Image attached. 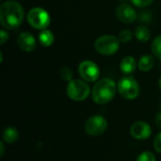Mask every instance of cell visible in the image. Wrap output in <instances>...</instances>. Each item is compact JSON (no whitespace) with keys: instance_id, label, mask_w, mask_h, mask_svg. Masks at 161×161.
Segmentation results:
<instances>
[{"instance_id":"1","label":"cell","mask_w":161,"mask_h":161,"mask_svg":"<svg viewBox=\"0 0 161 161\" xmlns=\"http://www.w3.org/2000/svg\"><path fill=\"white\" fill-rule=\"evenodd\" d=\"M25 16L23 6L14 0H8L0 7V23L5 29L13 30L21 25Z\"/></svg>"},{"instance_id":"2","label":"cell","mask_w":161,"mask_h":161,"mask_svg":"<svg viewBox=\"0 0 161 161\" xmlns=\"http://www.w3.org/2000/svg\"><path fill=\"white\" fill-rule=\"evenodd\" d=\"M116 83L110 78H102L95 83L92 91V97L94 103L105 105L109 103L115 96L117 91Z\"/></svg>"},{"instance_id":"3","label":"cell","mask_w":161,"mask_h":161,"mask_svg":"<svg viewBox=\"0 0 161 161\" xmlns=\"http://www.w3.org/2000/svg\"><path fill=\"white\" fill-rule=\"evenodd\" d=\"M94 48L100 55L111 56L118 52L120 48V40L113 35H103L95 41Z\"/></svg>"},{"instance_id":"4","label":"cell","mask_w":161,"mask_h":161,"mask_svg":"<svg viewBox=\"0 0 161 161\" xmlns=\"http://www.w3.org/2000/svg\"><path fill=\"white\" fill-rule=\"evenodd\" d=\"M117 89L121 96L127 100H134L140 94V85L138 81L130 75L123 76L118 82Z\"/></svg>"},{"instance_id":"5","label":"cell","mask_w":161,"mask_h":161,"mask_svg":"<svg viewBox=\"0 0 161 161\" xmlns=\"http://www.w3.org/2000/svg\"><path fill=\"white\" fill-rule=\"evenodd\" d=\"M66 92L70 99L79 102L88 98L91 93V88L84 80L73 79L68 83Z\"/></svg>"},{"instance_id":"6","label":"cell","mask_w":161,"mask_h":161,"mask_svg":"<svg viewBox=\"0 0 161 161\" xmlns=\"http://www.w3.org/2000/svg\"><path fill=\"white\" fill-rule=\"evenodd\" d=\"M27 22L33 28L43 30L49 26L51 18L45 9L40 7H35L27 13Z\"/></svg>"},{"instance_id":"7","label":"cell","mask_w":161,"mask_h":161,"mask_svg":"<svg viewBox=\"0 0 161 161\" xmlns=\"http://www.w3.org/2000/svg\"><path fill=\"white\" fill-rule=\"evenodd\" d=\"M108 128L107 120L101 115H93L90 117L84 125L85 132L92 137H97L102 135Z\"/></svg>"},{"instance_id":"8","label":"cell","mask_w":161,"mask_h":161,"mask_svg":"<svg viewBox=\"0 0 161 161\" xmlns=\"http://www.w3.org/2000/svg\"><path fill=\"white\" fill-rule=\"evenodd\" d=\"M80 76L87 82H95L100 76V69L92 60H83L78 66Z\"/></svg>"},{"instance_id":"9","label":"cell","mask_w":161,"mask_h":161,"mask_svg":"<svg viewBox=\"0 0 161 161\" xmlns=\"http://www.w3.org/2000/svg\"><path fill=\"white\" fill-rule=\"evenodd\" d=\"M130 134L136 140L139 141L147 140L150 138L152 134V128L147 123L142 121H138L131 125Z\"/></svg>"},{"instance_id":"10","label":"cell","mask_w":161,"mask_h":161,"mask_svg":"<svg viewBox=\"0 0 161 161\" xmlns=\"http://www.w3.org/2000/svg\"><path fill=\"white\" fill-rule=\"evenodd\" d=\"M116 15L118 19L124 24H131L138 17L136 9L132 6L125 4V3L121 4L117 7Z\"/></svg>"},{"instance_id":"11","label":"cell","mask_w":161,"mask_h":161,"mask_svg":"<svg viewBox=\"0 0 161 161\" xmlns=\"http://www.w3.org/2000/svg\"><path fill=\"white\" fill-rule=\"evenodd\" d=\"M17 44L21 50L24 52H32L37 46V42L35 37L29 32H23L18 36Z\"/></svg>"},{"instance_id":"12","label":"cell","mask_w":161,"mask_h":161,"mask_svg":"<svg viewBox=\"0 0 161 161\" xmlns=\"http://www.w3.org/2000/svg\"><path fill=\"white\" fill-rule=\"evenodd\" d=\"M136 68H137L136 59L131 56L125 57L120 63V70L125 75H130L134 73Z\"/></svg>"},{"instance_id":"13","label":"cell","mask_w":161,"mask_h":161,"mask_svg":"<svg viewBox=\"0 0 161 161\" xmlns=\"http://www.w3.org/2000/svg\"><path fill=\"white\" fill-rule=\"evenodd\" d=\"M155 65V58L151 55H145L142 56L138 63V67L142 72H148L153 69Z\"/></svg>"},{"instance_id":"14","label":"cell","mask_w":161,"mask_h":161,"mask_svg":"<svg viewBox=\"0 0 161 161\" xmlns=\"http://www.w3.org/2000/svg\"><path fill=\"white\" fill-rule=\"evenodd\" d=\"M3 141L7 143H14L19 139V133L14 127H6L2 133Z\"/></svg>"},{"instance_id":"15","label":"cell","mask_w":161,"mask_h":161,"mask_svg":"<svg viewBox=\"0 0 161 161\" xmlns=\"http://www.w3.org/2000/svg\"><path fill=\"white\" fill-rule=\"evenodd\" d=\"M39 42L42 46L49 47L54 42V34L51 30L43 29L39 34Z\"/></svg>"},{"instance_id":"16","label":"cell","mask_w":161,"mask_h":161,"mask_svg":"<svg viewBox=\"0 0 161 161\" xmlns=\"http://www.w3.org/2000/svg\"><path fill=\"white\" fill-rule=\"evenodd\" d=\"M135 36L136 39L142 42H146L150 40L151 38V32L150 30L145 26V25H138L135 29Z\"/></svg>"},{"instance_id":"17","label":"cell","mask_w":161,"mask_h":161,"mask_svg":"<svg viewBox=\"0 0 161 161\" xmlns=\"http://www.w3.org/2000/svg\"><path fill=\"white\" fill-rule=\"evenodd\" d=\"M151 50L156 58L161 59V35L157 36L154 39L151 45Z\"/></svg>"},{"instance_id":"18","label":"cell","mask_w":161,"mask_h":161,"mask_svg":"<svg viewBox=\"0 0 161 161\" xmlns=\"http://www.w3.org/2000/svg\"><path fill=\"white\" fill-rule=\"evenodd\" d=\"M118 38H119V40H120L121 42L125 43V42H130L132 40L133 34H132V32L129 29H124L123 31H121L119 33Z\"/></svg>"},{"instance_id":"19","label":"cell","mask_w":161,"mask_h":161,"mask_svg":"<svg viewBox=\"0 0 161 161\" xmlns=\"http://www.w3.org/2000/svg\"><path fill=\"white\" fill-rule=\"evenodd\" d=\"M59 75H60V77L65 81L70 82L71 80H73V72L69 67L61 68L59 71Z\"/></svg>"},{"instance_id":"20","label":"cell","mask_w":161,"mask_h":161,"mask_svg":"<svg viewBox=\"0 0 161 161\" xmlns=\"http://www.w3.org/2000/svg\"><path fill=\"white\" fill-rule=\"evenodd\" d=\"M136 161H156V157L153 153L149 151H145L138 156Z\"/></svg>"},{"instance_id":"21","label":"cell","mask_w":161,"mask_h":161,"mask_svg":"<svg viewBox=\"0 0 161 161\" xmlns=\"http://www.w3.org/2000/svg\"><path fill=\"white\" fill-rule=\"evenodd\" d=\"M141 23L143 24H149L152 21V14L149 11H142L140 13V17H139Z\"/></svg>"},{"instance_id":"22","label":"cell","mask_w":161,"mask_h":161,"mask_svg":"<svg viewBox=\"0 0 161 161\" xmlns=\"http://www.w3.org/2000/svg\"><path fill=\"white\" fill-rule=\"evenodd\" d=\"M131 2L134 6L138 8H146L150 6L154 2V0H131Z\"/></svg>"},{"instance_id":"23","label":"cell","mask_w":161,"mask_h":161,"mask_svg":"<svg viewBox=\"0 0 161 161\" xmlns=\"http://www.w3.org/2000/svg\"><path fill=\"white\" fill-rule=\"evenodd\" d=\"M154 148L158 153L161 154V132L156 136L154 140Z\"/></svg>"},{"instance_id":"24","label":"cell","mask_w":161,"mask_h":161,"mask_svg":"<svg viewBox=\"0 0 161 161\" xmlns=\"http://www.w3.org/2000/svg\"><path fill=\"white\" fill-rule=\"evenodd\" d=\"M8 40V33L5 29L0 30V44L3 45Z\"/></svg>"},{"instance_id":"25","label":"cell","mask_w":161,"mask_h":161,"mask_svg":"<svg viewBox=\"0 0 161 161\" xmlns=\"http://www.w3.org/2000/svg\"><path fill=\"white\" fill-rule=\"evenodd\" d=\"M155 122H156V125H157L158 127H160L161 128V111L160 112H158V113H157Z\"/></svg>"},{"instance_id":"26","label":"cell","mask_w":161,"mask_h":161,"mask_svg":"<svg viewBox=\"0 0 161 161\" xmlns=\"http://www.w3.org/2000/svg\"><path fill=\"white\" fill-rule=\"evenodd\" d=\"M0 156L3 157L4 156V152H5V145H4V141L0 142Z\"/></svg>"},{"instance_id":"27","label":"cell","mask_w":161,"mask_h":161,"mask_svg":"<svg viewBox=\"0 0 161 161\" xmlns=\"http://www.w3.org/2000/svg\"><path fill=\"white\" fill-rule=\"evenodd\" d=\"M0 62H2L3 61V52H0Z\"/></svg>"},{"instance_id":"28","label":"cell","mask_w":161,"mask_h":161,"mask_svg":"<svg viewBox=\"0 0 161 161\" xmlns=\"http://www.w3.org/2000/svg\"><path fill=\"white\" fill-rule=\"evenodd\" d=\"M158 86H159V89L161 90V76L159 77V80H158Z\"/></svg>"},{"instance_id":"29","label":"cell","mask_w":161,"mask_h":161,"mask_svg":"<svg viewBox=\"0 0 161 161\" xmlns=\"http://www.w3.org/2000/svg\"><path fill=\"white\" fill-rule=\"evenodd\" d=\"M119 1H125V0H119Z\"/></svg>"},{"instance_id":"30","label":"cell","mask_w":161,"mask_h":161,"mask_svg":"<svg viewBox=\"0 0 161 161\" xmlns=\"http://www.w3.org/2000/svg\"><path fill=\"white\" fill-rule=\"evenodd\" d=\"M160 108H161V103H160Z\"/></svg>"}]
</instances>
